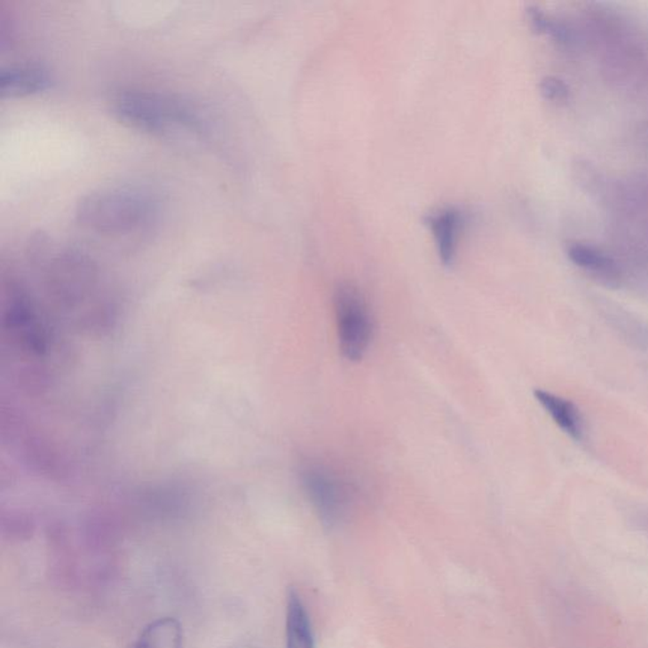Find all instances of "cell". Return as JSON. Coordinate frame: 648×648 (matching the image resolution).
I'll return each instance as SVG.
<instances>
[{"label":"cell","mask_w":648,"mask_h":648,"mask_svg":"<svg viewBox=\"0 0 648 648\" xmlns=\"http://www.w3.org/2000/svg\"><path fill=\"white\" fill-rule=\"evenodd\" d=\"M112 112L133 129L166 133L199 130L202 123L189 104L170 95L145 91H123L113 97Z\"/></svg>","instance_id":"2"},{"label":"cell","mask_w":648,"mask_h":648,"mask_svg":"<svg viewBox=\"0 0 648 648\" xmlns=\"http://www.w3.org/2000/svg\"><path fill=\"white\" fill-rule=\"evenodd\" d=\"M335 313L342 355L349 361H360L370 346L374 320L362 291L344 282L335 291Z\"/></svg>","instance_id":"3"},{"label":"cell","mask_w":648,"mask_h":648,"mask_svg":"<svg viewBox=\"0 0 648 648\" xmlns=\"http://www.w3.org/2000/svg\"><path fill=\"white\" fill-rule=\"evenodd\" d=\"M426 223L435 237L439 260L446 266H450L456 257L457 242L463 223L462 214L454 207L439 208L428 214Z\"/></svg>","instance_id":"5"},{"label":"cell","mask_w":648,"mask_h":648,"mask_svg":"<svg viewBox=\"0 0 648 648\" xmlns=\"http://www.w3.org/2000/svg\"><path fill=\"white\" fill-rule=\"evenodd\" d=\"M534 397L564 432L573 439H582L584 428H582L581 415L572 401L545 391H534Z\"/></svg>","instance_id":"9"},{"label":"cell","mask_w":648,"mask_h":648,"mask_svg":"<svg viewBox=\"0 0 648 648\" xmlns=\"http://www.w3.org/2000/svg\"><path fill=\"white\" fill-rule=\"evenodd\" d=\"M570 260L578 266L590 272L600 273V275L613 276L617 273L614 261L605 257L602 252L589 246L575 243L567 249Z\"/></svg>","instance_id":"10"},{"label":"cell","mask_w":648,"mask_h":648,"mask_svg":"<svg viewBox=\"0 0 648 648\" xmlns=\"http://www.w3.org/2000/svg\"><path fill=\"white\" fill-rule=\"evenodd\" d=\"M541 94L552 102H563L569 98V86L556 76H547L541 82Z\"/></svg>","instance_id":"11"},{"label":"cell","mask_w":648,"mask_h":648,"mask_svg":"<svg viewBox=\"0 0 648 648\" xmlns=\"http://www.w3.org/2000/svg\"><path fill=\"white\" fill-rule=\"evenodd\" d=\"M285 640L287 648H314L311 618L302 597L296 589L288 591L285 609Z\"/></svg>","instance_id":"7"},{"label":"cell","mask_w":648,"mask_h":648,"mask_svg":"<svg viewBox=\"0 0 648 648\" xmlns=\"http://www.w3.org/2000/svg\"><path fill=\"white\" fill-rule=\"evenodd\" d=\"M156 214V201L150 193L127 186L89 193L75 207L77 225L106 236L142 230L153 223Z\"/></svg>","instance_id":"1"},{"label":"cell","mask_w":648,"mask_h":648,"mask_svg":"<svg viewBox=\"0 0 648 648\" xmlns=\"http://www.w3.org/2000/svg\"><path fill=\"white\" fill-rule=\"evenodd\" d=\"M232 648H254V647L249 646V644H236V646H233Z\"/></svg>","instance_id":"12"},{"label":"cell","mask_w":648,"mask_h":648,"mask_svg":"<svg viewBox=\"0 0 648 648\" xmlns=\"http://www.w3.org/2000/svg\"><path fill=\"white\" fill-rule=\"evenodd\" d=\"M300 477L305 494L323 525L327 527L338 525L352 503V483L338 470L320 461L305 463Z\"/></svg>","instance_id":"4"},{"label":"cell","mask_w":648,"mask_h":648,"mask_svg":"<svg viewBox=\"0 0 648 648\" xmlns=\"http://www.w3.org/2000/svg\"><path fill=\"white\" fill-rule=\"evenodd\" d=\"M51 84L46 68L37 65H23L0 71V93L3 97H25L40 93Z\"/></svg>","instance_id":"6"},{"label":"cell","mask_w":648,"mask_h":648,"mask_svg":"<svg viewBox=\"0 0 648 648\" xmlns=\"http://www.w3.org/2000/svg\"><path fill=\"white\" fill-rule=\"evenodd\" d=\"M130 648H184V632L177 618L162 617L144 627Z\"/></svg>","instance_id":"8"}]
</instances>
